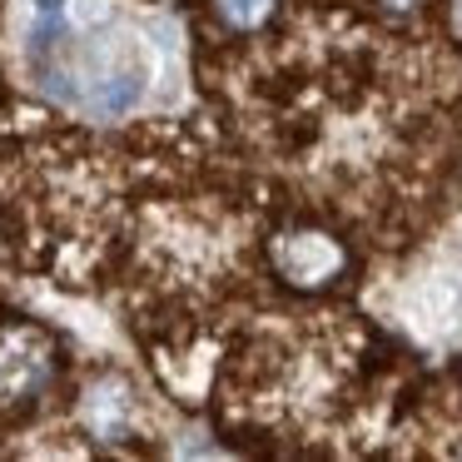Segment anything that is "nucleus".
Returning <instances> with one entry per match:
<instances>
[{"label": "nucleus", "mask_w": 462, "mask_h": 462, "mask_svg": "<svg viewBox=\"0 0 462 462\" xmlns=\"http://www.w3.org/2000/svg\"><path fill=\"white\" fill-rule=\"evenodd\" d=\"M273 263L289 283H323L343 269V249L328 239V234H283L273 239Z\"/></svg>", "instance_id": "nucleus-1"}, {"label": "nucleus", "mask_w": 462, "mask_h": 462, "mask_svg": "<svg viewBox=\"0 0 462 462\" xmlns=\"http://www.w3.org/2000/svg\"><path fill=\"white\" fill-rule=\"evenodd\" d=\"M125 408H130V402H125L120 393H95L90 408H85V418H90V428L100 432V438H120L125 432Z\"/></svg>", "instance_id": "nucleus-3"}, {"label": "nucleus", "mask_w": 462, "mask_h": 462, "mask_svg": "<svg viewBox=\"0 0 462 462\" xmlns=\"http://www.w3.org/2000/svg\"><path fill=\"white\" fill-rule=\"evenodd\" d=\"M273 5H279V0H214L219 21L234 25V31H259V25L273 15Z\"/></svg>", "instance_id": "nucleus-2"}, {"label": "nucleus", "mask_w": 462, "mask_h": 462, "mask_svg": "<svg viewBox=\"0 0 462 462\" xmlns=\"http://www.w3.org/2000/svg\"><path fill=\"white\" fill-rule=\"evenodd\" d=\"M388 5H398V11H408V5H418V0H388Z\"/></svg>", "instance_id": "nucleus-4"}]
</instances>
